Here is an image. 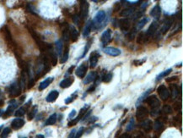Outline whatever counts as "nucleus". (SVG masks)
Here are the masks:
<instances>
[{"instance_id":"0eeeda50","label":"nucleus","mask_w":183,"mask_h":138,"mask_svg":"<svg viewBox=\"0 0 183 138\" xmlns=\"http://www.w3.org/2000/svg\"><path fill=\"white\" fill-rule=\"evenodd\" d=\"M87 70H88V65H87V63H83L81 64L75 71L76 76L79 78H84L85 76L86 75Z\"/></svg>"},{"instance_id":"dca6fc26","label":"nucleus","mask_w":183,"mask_h":138,"mask_svg":"<svg viewBox=\"0 0 183 138\" xmlns=\"http://www.w3.org/2000/svg\"><path fill=\"white\" fill-rule=\"evenodd\" d=\"M150 15L154 19H159L161 15V8L159 4L155 5L150 11Z\"/></svg>"},{"instance_id":"f257e3e1","label":"nucleus","mask_w":183,"mask_h":138,"mask_svg":"<svg viewBox=\"0 0 183 138\" xmlns=\"http://www.w3.org/2000/svg\"><path fill=\"white\" fill-rule=\"evenodd\" d=\"M106 19V13L103 10H100L97 13L94 18V20L91 21V31L96 30L100 27V25L104 22Z\"/></svg>"},{"instance_id":"7c9ffc66","label":"nucleus","mask_w":183,"mask_h":138,"mask_svg":"<svg viewBox=\"0 0 183 138\" xmlns=\"http://www.w3.org/2000/svg\"><path fill=\"white\" fill-rule=\"evenodd\" d=\"M56 48H57V55L58 56H62V52H63V48H64V45L61 40H58L56 43Z\"/></svg>"},{"instance_id":"e2e57ef3","label":"nucleus","mask_w":183,"mask_h":138,"mask_svg":"<svg viewBox=\"0 0 183 138\" xmlns=\"http://www.w3.org/2000/svg\"><path fill=\"white\" fill-rule=\"evenodd\" d=\"M0 96H1V90H0Z\"/></svg>"},{"instance_id":"de8ad7c7","label":"nucleus","mask_w":183,"mask_h":138,"mask_svg":"<svg viewBox=\"0 0 183 138\" xmlns=\"http://www.w3.org/2000/svg\"><path fill=\"white\" fill-rule=\"evenodd\" d=\"M159 108H152V111H151V115L152 116H155L159 114Z\"/></svg>"},{"instance_id":"aec40b11","label":"nucleus","mask_w":183,"mask_h":138,"mask_svg":"<svg viewBox=\"0 0 183 138\" xmlns=\"http://www.w3.org/2000/svg\"><path fill=\"white\" fill-rule=\"evenodd\" d=\"M17 104H15V103H14V104H12V103H10V106L8 107V108L6 109V111L4 112V114H3V118H6V117H9V116H10L12 115L13 114V112L14 111V109L17 108Z\"/></svg>"},{"instance_id":"1a4fd4ad","label":"nucleus","mask_w":183,"mask_h":138,"mask_svg":"<svg viewBox=\"0 0 183 138\" xmlns=\"http://www.w3.org/2000/svg\"><path fill=\"white\" fill-rule=\"evenodd\" d=\"M100 40H101V43L104 46H107V44H109L111 41V31L110 29L105 31L101 35Z\"/></svg>"},{"instance_id":"f704fd0d","label":"nucleus","mask_w":183,"mask_h":138,"mask_svg":"<svg viewBox=\"0 0 183 138\" xmlns=\"http://www.w3.org/2000/svg\"><path fill=\"white\" fill-rule=\"evenodd\" d=\"M148 21H149V19H148V18H143V20H141L137 24V26H136L135 30H136V31H139V30H141V29L146 25V23H147Z\"/></svg>"},{"instance_id":"ddd939ff","label":"nucleus","mask_w":183,"mask_h":138,"mask_svg":"<svg viewBox=\"0 0 183 138\" xmlns=\"http://www.w3.org/2000/svg\"><path fill=\"white\" fill-rule=\"evenodd\" d=\"M99 57H100V54L97 52H93L90 54V58H89V64H90L89 65H90V68L94 69L96 66Z\"/></svg>"},{"instance_id":"052dcab7","label":"nucleus","mask_w":183,"mask_h":138,"mask_svg":"<svg viewBox=\"0 0 183 138\" xmlns=\"http://www.w3.org/2000/svg\"><path fill=\"white\" fill-rule=\"evenodd\" d=\"M3 110H2V109H0V116L3 115Z\"/></svg>"},{"instance_id":"423d86ee","label":"nucleus","mask_w":183,"mask_h":138,"mask_svg":"<svg viewBox=\"0 0 183 138\" xmlns=\"http://www.w3.org/2000/svg\"><path fill=\"white\" fill-rule=\"evenodd\" d=\"M157 92L159 93V96L162 100H166L170 97V92L168 91V89L165 87V85H160L157 88Z\"/></svg>"},{"instance_id":"c85d7f7f","label":"nucleus","mask_w":183,"mask_h":138,"mask_svg":"<svg viewBox=\"0 0 183 138\" xmlns=\"http://www.w3.org/2000/svg\"><path fill=\"white\" fill-rule=\"evenodd\" d=\"M172 71V69H166V70H165V71H163L162 73H160L157 77H156V81H159L161 80L162 78H165V77H166L167 76H169L170 74H171V72Z\"/></svg>"},{"instance_id":"5701e85b","label":"nucleus","mask_w":183,"mask_h":138,"mask_svg":"<svg viewBox=\"0 0 183 138\" xmlns=\"http://www.w3.org/2000/svg\"><path fill=\"white\" fill-rule=\"evenodd\" d=\"M53 81V77H48V78H46V80H44V81L40 84V86H39V90H40V91H42L44 89H46Z\"/></svg>"},{"instance_id":"c756f323","label":"nucleus","mask_w":183,"mask_h":138,"mask_svg":"<svg viewBox=\"0 0 183 138\" xmlns=\"http://www.w3.org/2000/svg\"><path fill=\"white\" fill-rule=\"evenodd\" d=\"M170 88L171 90L173 98H175L178 95H179V90H178V87L175 84H171L170 85Z\"/></svg>"},{"instance_id":"cd10ccee","label":"nucleus","mask_w":183,"mask_h":138,"mask_svg":"<svg viewBox=\"0 0 183 138\" xmlns=\"http://www.w3.org/2000/svg\"><path fill=\"white\" fill-rule=\"evenodd\" d=\"M68 54H69V47H68V46H67L64 48V54H63V56L61 58V60H60L61 64H64L65 62H67V60L68 59Z\"/></svg>"},{"instance_id":"69168bd1","label":"nucleus","mask_w":183,"mask_h":138,"mask_svg":"<svg viewBox=\"0 0 183 138\" xmlns=\"http://www.w3.org/2000/svg\"><path fill=\"white\" fill-rule=\"evenodd\" d=\"M0 130H1V128H0Z\"/></svg>"},{"instance_id":"6e6d98bb","label":"nucleus","mask_w":183,"mask_h":138,"mask_svg":"<svg viewBox=\"0 0 183 138\" xmlns=\"http://www.w3.org/2000/svg\"><path fill=\"white\" fill-rule=\"evenodd\" d=\"M74 69V66H71V67L68 69V74H72V72H73Z\"/></svg>"},{"instance_id":"20e7f679","label":"nucleus","mask_w":183,"mask_h":138,"mask_svg":"<svg viewBox=\"0 0 183 138\" xmlns=\"http://www.w3.org/2000/svg\"><path fill=\"white\" fill-rule=\"evenodd\" d=\"M149 115V110L147 108H145L144 106H139L137 108V112H136V118L139 120H144Z\"/></svg>"},{"instance_id":"473e14b6","label":"nucleus","mask_w":183,"mask_h":138,"mask_svg":"<svg viewBox=\"0 0 183 138\" xmlns=\"http://www.w3.org/2000/svg\"><path fill=\"white\" fill-rule=\"evenodd\" d=\"M90 32H91V21H88L86 25L85 26V29H84V32H83V36H88L90 33Z\"/></svg>"},{"instance_id":"79ce46f5","label":"nucleus","mask_w":183,"mask_h":138,"mask_svg":"<svg viewBox=\"0 0 183 138\" xmlns=\"http://www.w3.org/2000/svg\"><path fill=\"white\" fill-rule=\"evenodd\" d=\"M91 43H92V40H89V41H88V43H87L86 46L85 47V49H84V53H83V54H82V56L81 58H84L85 55H86L87 52L89 51V47L91 46Z\"/></svg>"},{"instance_id":"603ef678","label":"nucleus","mask_w":183,"mask_h":138,"mask_svg":"<svg viewBox=\"0 0 183 138\" xmlns=\"http://www.w3.org/2000/svg\"><path fill=\"white\" fill-rule=\"evenodd\" d=\"M75 133H76V130H73L72 131H71V133L69 134V136H68V138H74L75 137Z\"/></svg>"},{"instance_id":"09e8293b","label":"nucleus","mask_w":183,"mask_h":138,"mask_svg":"<svg viewBox=\"0 0 183 138\" xmlns=\"http://www.w3.org/2000/svg\"><path fill=\"white\" fill-rule=\"evenodd\" d=\"M34 84H35V80H33L32 78H30V81H29V83H28V88H29V89L31 88L33 86H34Z\"/></svg>"},{"instance_id":"b1692460","label":"nucleus","mask_w":183,"mask_h":138,"mask_svg":"<svg viewBox=\"0 0 183 138\" xmlns=\"http://www.w3.org/2000/svg\"><path fill=\"white\" fill-rule=\"evenodd\" d=\"M3 33H4L5 39L8 41V43H11V44H14V42H13V39H12V36H11L10 32L8 29V27L7 26H4V28L3 29Z\"/></svg>"},{"instance_id":"c03bdc74","label":"nucleus","mask_w":183,"mask_h":138,"mask_svg":"<svg viewBox=\"0 0 183 138\" xmlns=\"http://www.w3.org/2000/svg\"><path fill=\"white\" fill-rule=\"evenodd\" d=\"M75 97H77V95L76 94H74L72 97H68L66 100H65V104H70V103H72L74 99H75Z\"/></svg>"},{"instance_id":"c9c22d12","label":"nucleus","mask_w":183,"mask_h":138,"mask_svg":"<svg viewBox=\"0 0 183 138\" xmlns=\"http://www.w3.org/2000/svg\"><path fill=\"white\" fill-rule=\"evenodd\" d=\"M36 113H37V106H34L31 109V111L29 112V114H28V119L29 120L33 119L34 117L36 115Z\"/></svg>"},{"instance_id":"393cba45","label":"nucleus","mask_w":183,"mask_h":138,"mask_svg":"<svg viewBox=\"0 0 183 138\" xmlns=\"http://www.w3.org/2000/svg\"><path fill=\"white\" fill-rule=\"evenodd\" d=\"M141 126L143 129V130L149 132V131H150L151 130H152V121L150 120V119H146V120H144L142 123Z\"/></svg>"},{"instance_id":"4468645a","label":"nucleus","mask_w":183,"mask_h":138,"mask_svg":"<svg viewBox=\"0 0 183 138\" xmlns=\"http://www.w3.org/2000/svg\"><path fill=\"white\" fill-rule=\"evenodd\" d=\"M69 36L72 42H76L79 38V31L74 25L69 26Z\"/></svg>"},{"instance_id":"7ed1b4c3","label":"nucleus","mask_w":183,"mask_h":138,"mask_svg":"<svg viewBox=\"0 0 183 138\" xmlns=\"http://www.w3.org/2000/svg\"><path fill=\"white\" fill-rule=\"evenodd\" d=\"M89 3L87 1H80V14L79 16L81 20L86 19L88 14H89Z\"/></svg>"},{"instance_id":"a878e982","label":"nucleus","mask_w":183,"mask_h":138,"mask_svg":"<svg viewBox=\"0 0 183 138\" xmlns=\"http://www.w3.org/2000/svg\"><path fill=\"white\" fill-rule=\"evenodd\" d=\"M63 37L65 42H68L70 39L69 36V26L67 23H65V27L64 29L63 30Z\"/></svg>"},{"instance_id":"f03ea898","label":"nucleus","mask_w":183,"mask_h":138,"mask_svg":"<svg viewBox=\"0 0 183 138\" xmlns=\"http://www.w3.org/2000/svg\"><path fill=\"white\" fill-rule=\"evenodd\" d=\"M21 88L20 87V84L18 82H14L11 85L9 88V92H10V96L11 97H18L21 94Z\"/></svg>"},{"instance_id":"4be33fe9","label":"nucleus","mask_w":183,"mask_h":138,"mask_svg":"<svg viewBox=\"0 0 183 138\" xmlns=\"http://www.w3.org/2000/svg\"><path fill=\"white\" fill-rule=\"evenodd\" d=\"M171 25H172V21L171 19H167L165 21V23H164L163 26H162L161 30H160L162 34H165L170 30V28L171 27Z\"/></svg>"},{"instance_id":"680f3d73","label":"nucleus","mask_w":183,"mask_h":138,"mask_svg":"<svg viewBox=\"0 0 183 138\" xmlns=\"http://www.w3.org/2000/svg\"><path fill=\"white\" fill-rule=\"evenodd\" d=\"M153 138H157V137H156V136H154V137Z\"/></svg>"},{"instance_id":"0e129e2a","label":"nucleus","mask_w":183,"mask_h":138,"mask_svg":"<svg viewBox=\"0 0 183 138\" xmlns=\"http://www.w3.org/2000/svg\"><path fill=\"white\" fill-rule=\"evenodd\" d=\"M21 138H27V137H21Z\"/></svg>"},{"instance_id":"f3484780","label":"nucleus","mask_w":183,"mask_h":138,"mask_svg":"<svg viewBox=\"0 0 183 138\" xmlns=\"http://www.w3.org/2000/svg\"><path fill=\"white\" fill-rule=\"evenodd\" d=\"M74 78L73 76H70V77L66 78V79L61 81L60 82V87L62 88H68L70 86H72V84L74 83Z\"/></svg>"},{"instance_id":"6ab92c4d","label":"nucleus","mask_w":183,"mask_h":138,"mask_svg":"<svg viewBox=\"0 0 183 138\" xmlns=\"http://www.w3.org/2000/svg\"><path fill=\"white\" fill-rule=\"evenodd\" d=\"M97 77V73L96 71H91L90 73L88 74L86 77L85 78V81H84V83L85 84H89V83H91L93 81H95L96 80Z\"/></svg>"},{"instance_id":"5fc2aeb1","label":"nucleus","mask_w":183,"mask_h":138,"mask_svg":"<svg viewBox=\"0 0 183 138\" xmlns=\"http://www.w3.org/2000/svg\"><path fill=\"white\" fill-rule=\"evenodd\" d=\"M75 115H76V111L74 109V110H72V113L69 115L68 117H69V119H72V118H74V116Z\"/></svg>"},{"instance_id":"13d9d810","label":"nucleus","mask_w":183,"mask_h":138,"mask_svg":"<svg viewBox=\"0 0 183 138\" xmlns=\"http://www.w3.org/2000/svg\"><path fill=\"white\" fill-rule=\"evenodd\" d=\"M35 138H45V137H44L43 135H37Z\"/></svg>"},{"instance_id":"a18cd8bd","label":"nucleus","mask_w":183,"mask_h":138,"mask_svg":"<svg viewBox=\"0 0 183 138\" xmlns=\"http://www.w3.org/2000/svg\"><path fill=\"white\" fill-rule=\"evenodd\" d=\"M145 61H146V58H143V60H134V61H133V64H134L136 66H138V65H142Z\"/></svg>"},{"instance_id":"37998d69","label":"nucleus","mask_w":183,"mask_h":138,"mask_svg":"<svg viewBox=\"0 0 183 138\" xmlns=\"http://www.w3.org/2000/svg\"><path fill=\"white\" fill-rule=\"evenodd\" d=\"M84 132H85V129L82 127V128H80L79 130H78V132L75 134V137L74 138H80L81 137V136L84 134Z\"/></svg>"},{"instance_id":"f8f14e48","label":"nucleus","mask_w":183,"mask_h":138,"mask_svg":"<svg viewBox=\"0 0 183 138\" xmlns=\"http://www.w3.org/2000/svg\"><path fill=\"white\" fill-rule=\"evenodd\" d=\"M158 27H159V23H158L157 21H154V22L150 25L149 29L147 30V32H146V33H145L146 36H147L148 38H150L152 36H154V33L156 32Z\"/></svg>"},{"instance_id":"4d7b16f0","label":"nucleus","mask_w":183,"mask_h":138,"mask_svg":"<svg viewBox=\"0 0 183 138\" xmlns=\"http://www.w3.org/2000/svg\"><path fill=\"white\" fill-rule=\"evenodd\" d=\"M134 138H143V135L142 133H139V135H137Z\"/></svg>"},{"instance_id":"58836bf2","label":"nucleus","mask_w":183,"mask_h":138,"mask_svg":"<svg viewBox=\"0 0 183 138\" xmlns=\"http://www.w3.org/2000/svg\"><path fill=\"white\" fill-rule=\"evenodd\" d=\"M25 108H24V107H22V108H20L19 109H17L16 110V112L14 113V115L16 116V117H21L23 115L25 114Z\"/></svg>"},{"instance_id":"9b49d317","label":"nucleus","mask_w":183,"mask_h":138,"mask_svg":"<svg viewBox=\"0 0 183 138\" xmlns=\"http://www.w3.org/2000/svg\"><path fill=\"white\" fill-rule=\"evenodd\" d=\"M119 27L122 32H127L128 31L131 27V22L130 20L127 18H123V19H120L118 21Z\"/></svg>"},{"instance_id":"bb28decb","label":"nucleus","mask_w":183,"mask_h":138,"mask_svg":"<svg viewBox=\"0 0 183 138\" xmlns=\"http://www.w3.org/2000/svg\"><path fill=\"white\" fill-rule=\"evenodd\" d=\"M148 40V37L146 36V35L144 32H141L139 36H138V38H137V43H139V44H143V43H144L146 41Z\"/></svg>"},{"instance_id":"412c9836","label":"nucleus","mask_w":183,"mask_h":138,"mask_svg":"<svg viewBox=\"0 0 183 138\" xmlns=\"http://www.w3.org/2000/svg\"><path fill=\"white\" fill-rule=\"evenodd\" d=\"M135 10H136V8H134V7L127 8V9H124L120 13V15L122 16V17H129L135 13Z\"/></svg>"},{"instance_id":"2eb2a0df","label":"nucleus","mask_w":183,"mask_h":138,"mask_svg":"<svg viewBox=\"0 0 183 138\" xmlns=\"http://www.w3.org/2000/svg\"><path fill=\"white\" fill-rule=\"evenodd\" d=\"M24 125H25L24 119H19V118L14 119L12 121V123H11V126H12V128H13L14 130H19V129H20L21 127H23Z\"/></svg>"},{"instance_id":"bf43d9fd","label":"nucleus","mask_w":183,"mask_h":138,"mask_svg":"<svg viewBox=\"0 0 183 138\" xmlns=\"http://www.w3.org/2000/svg\"><path fill=\"white\" fill-rule=\"evenodd\" d=\"M25 96H22L21 98H20V101H21V102H23V101L25 100Z\"/></svg>"},{"instance_id":"a211bd4d","label":"nucleus","mask_w":183,"mask_h":138,"mask_svg":"<svg viewBox=\"0 0 183 138\" xmlns=\"http://www.w3.org/2000/svg\"><path fill=\"white\" fill-rule=\"evenodd\" d=\"M58 96H59V92H57V91H56V90H54V91H52V92L47 95L46 100L48 103H53V102H55L57 100V98L58 97Z\"/></svg>"},{"instance_id":"39448f33","label":"nucleus","mask_w":183,"mask_h":138,"mask_svg":"<svg viewBox=\"0 0 183 138\" xmlns=\"http://www.w3.org/2000/svg\"><path fill=\"white\" fill-rule=\"evenodd\" d=\"M145 103L149 104L152 108H159V107L160 105V102L159 98L155 95L149 96L145 99Z\"/></svg>"},{"instance_id":"864d4df0","label":"nucleus","mask_w":183,"mask_h":138,"mask_svg":"<svg viewBox=\"0 0 183 138\" xmlns=\"http://www.w3.org/2000/svg\"><path fill=\"white\" fill-rule=\"evenodd\" d=\"M177 78H178L177 76H172V77H171V78H167V79H166V81H167V82H171V81H176Z\"/></svg>"},{"instance_id":"3c124183","label":"nucleus","mask_w":183,"mask_h":138,"mask_svg":"<svg viewBox=\"0 0 183 138\" xmlns=\"http://www.w3.org/2000/svg\"><path fill=\"white\" fill-rule=\"evenodd\" d=\"M118 138H132V137L130 136L128 133H124V134L121 135Z\"/></svg>"},{"instance_id":"e433bc0d","label":"nucleus","mask_w":183,"mask_h":138,"mask_svg":"<svg viewBox=\"0 0 183 138\" xmlns=\"http://www.w3.org/2000/svg\"><path fill=\"white\" fill-rule=\"evenodd\" d=\"M112 77H113V75L112 73H107V75H105L102 78V81L105 82V83H109L111 82V80H112Z\"/></svg>"},{"instance_id":"6e6552de","label":"nucleus","mask_w":183,"mask_h":138,"mask_svg":"<svg viewBox=\"0 0 183 138\" xmlns=\"http://www.w3.org/2000/svg\"><path fill=\"white\" fill-rule=\"evenodd\" d=\"M103 52L105 54H107L110 56H112V57H117V56H119L121 54V51L118 48H116V47H106L103 48Z\"/></svg>"},{"instance_id":"49530a36","label":"nucleus","mask_w":183,"mask_h":138,"mask_svg":"<svg viewBox=\"0 0 183 138\" xmlns=\"http://www.w3.org/2000/svg\"><path fill=\"white\" fill-rule=\"evenodd\" d=\"M180 108H181V103H179V101H177L174 104V109L175 111H179Z\"/></svg>"},{"instance_id":"ea45409f","label":"nucleus","mask_w":183,"mask_h":138,"mask_svg":"<svg viewBox=\"0 0 183 138\" xmlns=\"http://www.w3.org/2000/svg\"><path fill=\"white\" fill-rule=\"evenodd\" d=\"M11 130L10 128H5L3 130V132L1 133V136H0V138H8L9 137V135L10 134Z\"/></svg>"},{"instance_id":"2f4dec72","label":"nucleus","mask_w":183,"mask_h":138,"mask_svg":"<svg viewBox=\"0 0 183 138\" xmlns=\"http://www.w3.org/2000/svg\"><path fill=\"white\" fill-rule=\"evenodd\" d=\"M56 122H57V115L53 114L51 115L46 121V126H52V125H54Z\"/></svg>"},{"instance_id":"9d476101","label":"nucleus","mask_w":183,"mask_h":138,"mask_svg":"<svg viewBox=\"0 0 183 138\" xmlns=\"http://www.w3.org/2000/svg\"><path fill=\"white\" fill-rule=\"evenodd\" d=\"M88 108H89V105H87L85 107H84V108H82L81 109H80V111H79V114L78 115V117H76L74 119H73L71 122H69L68 123V126H74L75 124H77L83 117H84V115H85V113H86L87 109H88Z\"/></svg>"},{"instance_id":"8fccbe9b","label":"nucleus","mask_w":183,"mask_h":138,"mask_svg":"<svg viewBox=\"0 0 183 138\" xmlns=\"http://www.w3.org/2000/svg\"><path fill=\"white\" fill-rule=\"evenodd\" d=\"M120 7H121V4L119 3H116L115 5H114V11L117 12V10H120Z\"/></svg>"},{"instance_id":"4c0bfd02","label":"nucleus","mask_w":183,"mask_h":138,"mask_svg":"<svg viewBox=\"0 0 183 138\" xmlns=\"http://www.w3.org/2000/svg\"><path fill=\"white\" fill-rule=\"evenodd\" d=\"M72 19H73V21L74 22L75 25H81L82 20H81V18H80L79 14H75L74 15H73Z\"/></svg>"},{"instance_id":"72a5a7b5","label":"nucleus","mask_w":183,"mask_h":138,"mask_svg":"<svg viewBox=\"0 0 183 138\" xmlns=\"http://www.w3.org/2000/svg\"><path fill=\"white\" fill-rule=\"evenodd\" d=\"M154 130L156 131H160L164 129V124L162 123V121L160 119H157L155 122H154Z\"/></svg>"},{"instance_id":"a19ab883","label":"nucleus","mask_w":183,"mask_h":138,"mask_svg":"<svg viewBox=\"0 0 183 138\" xmlns=\"http://www.w3.org/2000/svg\"><path fill=\"white\" fill-rule=\"evenodd\" d=\"M163 112H164L165 114H166V115H170V114L172 113V108H171L170 105L165 104V105L163 107Z\"/></svg>"}]
</instances>
